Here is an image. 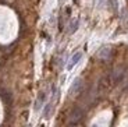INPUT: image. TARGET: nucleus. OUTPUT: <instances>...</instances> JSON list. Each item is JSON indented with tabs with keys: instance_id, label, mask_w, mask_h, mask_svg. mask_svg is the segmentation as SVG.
Segmentation results:
<instances>
[{
	"instance_id": "obj_5",
	"label": "nucleus",
	"mask_w": 128,
	"mask_h": 127,
	"mask_svg": "<svg viewBox=\"0 0 128 127\" xmlns=\"http://www.w3.org/2000/svg\"><path fill=\"white\" fill-rule=\"evenodd\" d=\"M96 56L99 57V59H102V60H109L110 56H112V49L109 46H104V48L99 49V52H98Z\"/></svg>"
},
{
	"instance_id": "obj_1",
	"label": "nucleus",
	"mask_w": 128,
	"mask_h": 127,
	"mask_svg": "<svg viewBox=\"0 0 128 127\" xmlns=\"http://www.w3.org/2000/svg\"><path fill=\"white\" fill-rule=\"evenodd\" d=\"M84 117V110L81 108H74V110L71 112L70 114V120H68V124H78Z\"/></svg>"
},
{
	"instance_id": "obj_8",
	"label": "nucleus",
	"mask_w": 128,
	"mask_h": 127,
	"mask_svg": "<svg viewBox=\"0 0 128 127\" xmlns=\"http://www.w3.org/2000/svg\"><path fill=\"white\" fill-rule=\"evenodd\" d=\"M71 28L68 29V32H70V34H72V32H75L77 31V28H78V20H75V21H72L71 22Z\"/></svg>"
},
{
	"instance_id": "obj_6",
	"label": "nucleus",
	"mask_w": 128,
	"mask_h": 127,
	"mask_svg": "<svg viewBox=\"0 0 128 127\" xmlns=\"http://www.w3.org/2000/svg\"><path fill=\"white\" fill-rule=\"evenodd\" d=\"M81 57H82V53H80V52H78V53H74L72 56H71L70 61H68V64H67V69H68V70H71V69H72V67L81 60Z\"/></svg>"
},
{
	"instance_id": "obj_2",
	"label": "nucleus",
	"mask_w": 128,
	"mask_h": 127,
	"mask_svg": "<svg viewBox=\"0 0 128 127\" xmlns=\"http://www.w3.org/2000/svg\"><path fill=\"white\" fill-rule=\"evenodd\" d=\"M124 77H125L124 69H122V67H117V69L113 70V73H112V83L113 84H120L122 80H124Z\"/></svg>"
},
{
	"instance_id": "obj_4",
	"label": "nucleus",
	"mask_w": 128,
	"mask_h": 127,
	"mask_svg": "<svg viewBox=\"0 0 128 127\" xmlns=\"http://www.w3.org/2000/svg\"><path fill=\"white\" fill-rule=\"evenodd\" d=\"M81 89H82V80H81V78H75V81L72 83V85L70 87L68 94H70L71 96L78 95V94L81 92Z\"/></svg>"
},
{
	"instance_id": "obj_3",
	"label": "nucleus",
	"mask_w": 128,
	"mask_h": 127,
	"mask_svg": "<svg viewBox=\"0 0 128 127\" xmlns=\"http://www.w3.org/2000/svg\"><path fill=\"white\" fill-rule=\"evenodd\" d=\"M56 101H57V89L54 88V89H53V98L50 99V102L48 103V106H46L45 112H43V116H45L46 119L50 117V113H52V110H53V106H54Z\"/></svg>"
},
{
	"instance_id": "obj_7",
	"label": "nucleus",
	"mask_w": 128,
	"mask_h": 127,
	"mask_svg": "<svg viewBox=\"0 0 128 127\" xmlns=\"http://www.w3.org/2000/svg\"><path fill=\"white\" fill-rule=\"evenodd\" d=\"M45 98H46V94H45V92H39L38 99H36L35 110H39V106H42V105H43V101H45Z\"/></svg>"
}]
</instances>
